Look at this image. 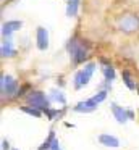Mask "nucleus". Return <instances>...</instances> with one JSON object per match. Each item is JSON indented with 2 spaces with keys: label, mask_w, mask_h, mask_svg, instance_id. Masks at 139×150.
I'll list each match as a JSON object with an SVG mask.
<instances>
[{
  "label": "nucleus",
  "mask_w": 139,
  "mask_h": 150,
  "mask_svg": "<svg viewBox=\"0 0 139 150\" xmlns=\"http://www.w3.org/2000/svg\"><path fill=\"white\" fill-rule=\"evenodd\" d=\"M73 110L76 113H91V111H96L97 110V103L89 98V100H84V102H79L76 107H73Z\"/></svg>",
  "instance_id": "423d86ee"
},
{
  "label": "nucleus",
  "mask_w": 139,
  "mask_h": 150,
  "mask_svg": "<svg viewBox=\"0 0 139 150\" xmlns=\"http://www.w3.org/2000/svg\"><path fill=\"white\" fill-rule=\"evenodd\" d=\"M21 26H23L21 21H6V23H3V26H2V34L8 39V37L11 36V33L21 29Z\"/></svg>",
  "instance_id": "6e6552de"
},
{
  "label": "nucleus",
  "mask_w": 139,
  "mask_h": 150,
  "mask_svg": "<svg viewBox=\"0 0 139 150\" xmlns=\"http://www.w3.org/2000/svg\"><path fill=\"white\" fill-rule=\"evenodd\" d=\"M15 150H18V149H15Z\"/></svg>",
  "instance_id": "5701e85b"
},
{
  "label": "nucleus",
  "mask_w": 139,
  "mask_h": 150,
  "mask_svg": "<svg viewBox=\"0 0 139 150\" xmlns=\"http://www.w3.org/2000/svg\"><path fill=\"white\" fill-rule=\"evenodd\" d=\"M99 142L102 144V145H105V147H112V149L120 147V140L116 139L115 136H110V134H100Z\"/></svg>",
  "instance_id": "9d476101"
},
{
  "label": "nucleus",
  "mask_w": 139,
  "mask_h": 150,
  "mask_svg": "<svg viewBox=\"0 0 139 150\" xmlns=\"http://www.w3.org/2000/svg\"><path fill=\"white\" fill-rule=\"evenodd\" d=\"M55 140H57V139H55V132H53V131H50V132H48V137L44 140V144L39 147V150H52V145H53Z\"/></svg>",
  "instance_id": "ddd939ff"
},
{
  "label": "nucleus",
  "mask_w": 139,
  "mask_h": 150,
  "mask_svg": "<svg viewBox=\"0 0 139 150\" xmlns=\"http://www.w3.org/2000/svg\"><path fill=\"white\" fill-rule=\"evenodd\" d=\"M123 81H125V84H126V87L128 89H131V91H134L138 86H136V82L133 81V78H131V74H129V71H123Z\"/></svg>",
  "instance_id": "4468645a"
},
{
  "label": "nucleus",
  "mask_w": 139,
  "mask_h": 150,
  "mask_svg": "<svg viewBox=\"0 0 139 150\" xmlns=\"http://www.w3.org/2000/svg\"><path fill=\"white\" fill-rule=\"evenodd\" d=\"M44 113L47 115L48 120H53V118L57 116V115H60V113H58V110H50V108H47V110H45Z\"/></svg>",
  "instance_id": "6ab92c4d"
},
{
  "label": "nucleus",
  "mask_w": 139,
  "mask_h": 150,
  "mask_svg": "<svg viewBox=\"0 0 139 150\" xmlns=\"http://www.w3.org/2000/svg\"><path fill=\"white\" fill-rule=\"evenodd\" d=\"M118 26L123 33H128V34L136 33V31H139V18L134 16V15H126L120 20Z\"/></svg>",
  "instance_id": "39448f33"
},
{
  "label": "nucleus",
  "mask_w": 139,
  "mask_h": 150,
  "mask_svg": "<svg viewBox=\"0 0 139 150\" xmlns=\"http://www.w3.org/2000/svg\"><path fill=\"white\" fill-rule=\"evenodd\" d=\"M2 150H10V144L6 142V140H3V142H2Z\"/></svg>",
  "instance_id": "412c9836"
},
{
  "label": "nucleus",
  "mask_w": 139,
  "mask_h": 150,
  "mask_svg": "<svg viewBox=\"0 0 139 150\" xmlns=\"http://www.w3.org/2000/svg\"><path fill=\"white\" fill-rule=\"evenodd\" d=\"M94 69H96V63H87V65L84 66V69L78 71L76 76H74V87L81 89L83 86H86L87 82H89L91 76H92Z\"/></svg>",
  "instance_id": "20e7f679"
},
{
  "label": "nucleus",
  "mask_w": 139,
  "mask_h": 150,
  "mask_svg": "<svg viewBox=\"0 0 139 150\" xmlns=\"http://www.w3.org/2000/svg\"><path fill=\"white\" fill-rule=\"evenodd\" d=\"M52 100H55V102H58V103H61V105H65L66 103V98H65V95L61 94L60 91H53L52 92Z\"/></svg>",
  "instance_id": "2eb2a0df"
},
{
  "label": "nucleus",
  "mask_w": 139,
  "mask_h": 150,
  "mask_svg": "<svg viewBox=\"0 0 139 150\" xmlns=\"http://www.w3.org/2000/svg\"><path fill=\"white\" fill-rule=\"evenodd\" d=\"M66 49H68V52H70L71 58H73L74 65H79V63H83L84 60L87 58V45H84L83 42H78L76 37L70 39Z\"/></svg>",
  "instance_id": "f257e3e1"
},
{
  "label": "nucleus",
  "mask_w": 139,
  "mask_h": 150,
  "mask_svg": "<svg viewBox=\"0 0 139 150\" xmlns=\"http://www.w3.org/2000/svg\"><path fill=\"white\" fill-rule=\"evenodd\" d=\"M78 7H79V0H68L66 5V16H76L78 13Z\"/></svg>",
  "instance_id": "9b49d317"
},
{
  "label": "nucleus",
  "mask_w": 139,
  "mask_h": 150,
  "mask_svg": "<svg viewBox=\"0 0 139 150\" xmlns=\"http://www.w3.org/2000/svg\"><path fill=\"white\" fill-rule=\"evenodd\" d=\"M136 89H138V92H139V86H138V87H136Z\"/></svg>",
  "instance_id": "4be33fe9"
},
{
  "label": "nucleus",
  "mask_w": 139,
  "mask_h": 150,
  "mask_svg": "<svg viewBox=\"0 0 139 150\" xmlns=\"http://www.w3.org/2000/svg\"><path fill=\"white\" fill-rule=\"evenodd\" d=\"M21 111L31 115V116H36V118H41V115H42L37 108H32V107H21Z\"/></svg>",
  "instance_id": "dca6fc26"
},
{
  "label": "nucleus",
  "mask_w": 139,
  "mask_h": 150,
  "mask_svg": "<svg viewBox=\"0 0 139 150\" xmlns=\"http://www.w3.org/2000/svg\"><path fill=\"white\" fill-rule=\"evenodd\" d=\"M103 74H105V79L107 81H113V78H115V69L112 68V66H108V68H103Z\"/></svg>",
  "instance_id": "a211bd4d"
},
{
  "label": "nucleus",
  "mask_w": 139,
  "mask_h": 150,
  "mask_svg": "<svg viewBox=\"0 0 139 150\" xmlns=\"http://www.w3.org/2000/svg\"><path fill=\"white\" fill-rule=\"evenodd\" d=\"M52 150H61V147H60V144H58V140H55V142H53V145H52Z\"/></svg>",
  "instance_id": "aec40b11"
},
{
  "label": "nucleus",
  "mask_w": 139,
  "mask_h": 150,
  "mask_svg": "<svg viewBox=\"0 0 139 150\" xmlns=\"http://www.w3.org/2000/svg\"><path fill=\"white\" fill-rule=\"evenodd\" d=\"M13 55H15V50H13L11 40H10V37H8V39L2 44V57H13Z\"/></svg>",
  "instance_id": "f8f14e48"
},
{
  "label": "nucleus",
  "mask_w": 139,
  "mask_h": 150,
  "mask_svg": "<svg viewBox=\"0 0 139 150\" xmlns=\"http://www.w3.org/2000/svg\"><path fill=\"white\" fill-rule=\"evenodd\" d=\"M105 98H107V91H100V92H97V94H96V95H94V97H92V100L96 102L97 105H99L100 102H103V100H105Z\"/></svg>",
  "instance_id": "f3484780"
},
{
  "label": "nucleus",
  "mask_w": 139,
  "mask_h": 150,
  "mask_svg": "<svg viewBox=\"0 0 139 150\" xmlns=\"http://www.w3.org/2000/svg\"><path fill=\"white\" fill-rule=\"evenodd\" d=\"M0 89H2V97H18V82L15 78L10 74L2 76V82H0Z\"/></svg>",
  "instance_id": "f03ea898"
},
{
  "label": "nucleus",
  "mask_w": 139,
  "mask_h": 150,
  "mask_svg": "<svg viewBox=\"0 0 139 150\" xmlns=\"http://www.w3.org/2000/svg\"><path fill=\"white\" fill-rule=\"evenodd\" d=\"M28 103L31 105L32 108H37L39 111H45L48 107V98L45 97L44 92H39V91H34V92H29V95L26 97Z\"/></svg>",
  "instance_id": "7ed1b4c3"
},
{
  "label": "nucleus",
  "mask_w": 139,
  "mask_h": 150,
  "mask_svg": "<svg viewBox=\"0 0 139 150\" xmlns=\"http://www.w3.org/2000/svg\"><path fill=\"white\" fill-rule=\"evenodd\" d=\"M37 47L39 50H45L48 47V33L45 28H37Z\"/></svg>",
  "instance_id": "1a4fd4ad"
},
{
  "label": "nucleus",
  "mask_w": 139,
  "mask_h": 150,
  "mask_svg": "<svg viewBox=\"0 0 139 150\" xmlns=\"http://www.w3.org/2000/svg\"><path fill=\"white\" fill-rule=\"evenodd\" d=\"M112 111H113V116L116 118L118 123H126L129 120V110H125L123 107L116 103H112Z\"/></svg>",
  "instance_id": "0eeeda50"
}]
</instances>
